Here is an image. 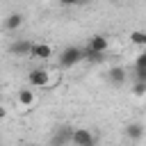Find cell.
Segmentation results:
<instances>
[{
    "label": "cell",
    "instance_id": "30bf717a",
    "mask_svg": "<svg viewBox=\"0 0 146 146\" xmlns=\"http://www.w3.org/2000/svg\"><path fill=\"white\" fill-rule=\"evenodd\" d=\"M21 25H23V14H18V11L9 14V16H7V21H5V27H7L9 32H16Z\"/></svg>",
    "mask_w": 146,
    "mask_h": 146
},
{
    "label": "cell",
    "instance_id": "7a4b0ae2",
    "mask_svg": "<svg viewBox=\"0 0 146 146\" xmlns=\"http://www.w3.org/2000/svg\"><path fill=\"white\" fill-rule=\"evenodd\" d=\"M27 82H30V87H34V89H46V87H50V71L48 68H32L30 73H27Z\"/></svg>",
    "mask_w": 146,
    "mask_h": 146
},
{
    "label": "cell",
    "instance_id": "ac0fdd59",
    "mask_svg": "<svg viewBox=\"0 0 146 146\" xmlns=\"http://www.w3.org/2000/svg\"><path fill=\"white\" fill-rule=\"evenodd\" d=\"M82 2H84V0H82Z\"/></svg>",
    "mask_w": 146,
    "mask_h": 146
},
{
    "label": "cell",
    "instance_id": "6da1fadb",
    "mask_svg": "<svg viewBox=\"0 0 146 146\" xmlns=\"http://www.w3.org/2000/svg\"><path fill=\"white\" fill-rule=\"evenodd\" d=\"M82 59H84V48H78V46H66L59 52V66H64V68H71V66L80 64Z\"/></svg>",
    "mask_w": 146,
    "mask_h": 146
},
{
    "label": "cell",
    "instance_id": "9c48e42d",
    "mask_svg": "<svg viewBox=\"0 0 146 146\" xmlns=\"http://www.w3.org/2000/svg\"><path fill=\"white\" fill-rule=\"evenodd\" d=\"M144 132H146V128H144L141 123H137V121H132V123L125 125V137H128L130 141H139V139L144 137Z\"/></svg>",
    "mask_w": 146,
    "mask_h": 146
},
{
    "label": "cell",
    "instance_id": "3957f363",
    "mask_svg": "<svg viewBox=\"0 0 146 146\" xmlns=\"http://www.w3.org/2000/svg\"><path fill=\"white\" fill-rule=\"evenodd\" d=\"M71 144L73 146H94L96 144V137H94V132L89 128H73Z\"/></svg>",
    "mask_w": 146,
    "mask_h": 146
},
{
    "label": "cell",
    "instance_id": "e0dca14e",
    "mask_svg": "<svg viewBox=\"0 0 146 146\" xmlns=\"http://www.w3.org/2000/svg\"><path fill=\"white\" fill-rule=\"evenodd\" d=\"M110 2H114V5H116V2H121V0H110Z\"/></svg>",
    "mask_w": 146,
    "mask_h": 146
},
{
    "label": "cell",
    "instance_id": "52a82bcc",
    "mask_svg": "<svg viewBox=\"0 0 146 146\" xmlns=\"http://www.w3.org/2000/svg\"><path fill=\"white\" fill-rule=\"evenodd\" d=\"M71 135H73V128H68V125H62L59 130H57V135H52V146H66V144H71Z\"/></svg>",
    "mask_w": 146,
    "mask_h": 146
},
{
    "label": "cell",
    "instance_id": "277c9868",
    "mask_svg": "<svg viewBox=\"0 0 146 146\" xmlns=\"http://www.w3.org/2000/svg\"><path fill=\"white\" fill-rule=\"evenodd\" d=\"M30 57H34V59H50V57H52V48H50V43H43V41H34Z\"/></svg>",
    "mask_w": 146,
    "mask_h": 146
},
{
    "label": "cell",
    "instance_id": "5bb4252c",
    "mask_svg": "<svg viewBox=\"0 0 146 146\" xmlns=\"http://www.w3.org/2000/svg\"><path fill=\"white\" fill-rule=\"evenodd\" d=\"M135 80L146 82V64H135Z\"/></svg>",
    "mask_w": 146,
    "mask_h": 146
},
{
    "label": "cell",
    "instance_id": "7c38bea8",
    "mask_svg": "<svg viewBox=\"0 0 146 146\" xmlns=\"http://www.w3.org/2000/svg\"><path fill=\"white\" fill-rule=\"evenodd\" d=\"M130 41L146 48V32H139V30H137V32H130Z\"/></svg>",
    "mask_w": 146,
    "mask_h": 146
},
{
    "label": "cell",
    "instance_id": "2e32d148",
    "mask_svg": "<svg viewBox=\"0 0 146 146\" xmlns=\"http://www.w3.org/2000/svg\"><path fill=\"white\" fill-rule=\"evenodd\" d=\"M137 64H146V48H144V52L137 57Z\"/></svg>",
    "mask_w": 146,
    "mask_h": 146
},
{
    "label": "cell",
    "instance_id": "8fae6325",
    "mask_svg": "<svg viewBox=\"0 0 146 146\" xmlns=\"http://www.w3.org/2000/svg\"><path fill=\"white\" fill-rule=\"evenodd\" d=\"M32 46H34L32 41H16V43L11 46V52H14V55H23V57L27 55V57H30V52H32Z\"/></svg>",
    "mask_w": 146,
    "mask_h": 146
},
{
    "label": "cell",
    "instance_id": "4fadbf2b",
    "mask_svg": "<svg viewBox=\"0 0 146 146\" xmlns=\"http://www.w3.org/2000/svg\"><path fill=\"white\" fill-rule=\"evenodd\" d=\"M132 94H135V96H144V94H146V82H144V80H135Z\"/></svg>",
    "mask_w": 146,
    "mask_h": 146
},
{
    "label": "cell",
    "instance_id": "8992f818",
    "mask_svg": "<svg viewBox=\"0 0 146 146\" xmlns=\"http://www.w3.org/2000/svg\"><path fill=\"white\" fill-rule=\"evenodd\" d=\"M87 48H91V50H96V52H107L110 41H107V36H103V34H91Z\"/></svg>",
    "mask_w": 146,
    "mask_h": 146
},
{
    "label": "cell",
    "instance_id": "9a60e30c",
    "mask_svg": "<svg viewBox=\"0 0 146 146\" xmlns=\"http://www.w3.org/2000/svg\"><path fill=\"white\" fill-rule=\"evenodd\" d=\"M82 0H59V5H64V7H73V5H80Z\"/></svg>",
    "mask_w": 146,
    "mask_h": 146
},
{
    "label": "cell",
    "instance_id": "5b68a950",
    "mask_svg": "<svg viewBox=\"0 0 146 146\" xmlns=\"http://www.w3.org/2000/svg\"><path fill=\"white\" fill-rule=\"evenodd\" d=\"M16 100H18V105H23V107H32V105H34V100H36L34 87H23V89H18Z\"/></svg>",
    "mask_w": 146,
    "mask_h": 146
},
{
    "label": "cell",
    "instance_id": "ba28073f",
    "mask_svg": "<svg viewBox=\"0 0 146 146\" xmlns=\"http://www.w3.org/2000/svg\"><path fill=\"white\" fill-rule=\"evenodd\" d=\"M125 78H128V71H125L123 66H110V71H107V80H110L112 84H123Z\"/></svg>",
    "mask_w": 146,
    "mask_h": 146
}]
</instances>
